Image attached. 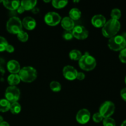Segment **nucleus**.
Returning a JSON list of instances; mask_svg holds the SVG:
<instances>
[{
    "label": "nucleus",
    "mask_w": 126,
    "mask_h": 126,
    "mask_svg": "<svg viewBox=\"0 0 126 126\" xmlns=\"http://www.w3.org/2000/svg\"><path fill=\"white\" fill-rule=\"evenodd\" d=\"M120 28L121 23L119 20L111 18L102 27V34L106 38H111L116 35Z\"/></svg>",
    "instance_id": "obj_1"
},
{
    "label": "nucleus",
    "mask_w": 126,
    "mask_h": 126,
    "mask_svg": "<svg viewBox=\"0 0 126 126\" xmlns=\"http://www.w3.org/2000/svg\"><path fill=\"white\" fill-rule=\"evenodd\" d=\"M18 75L21 81L29 83L33 82L36 79L38 73L34 68L28 66L21 68Z\"/></svg>",
    "instance_id": "obj_2"
},
{
    "label": "nucleus",
    "mask_w": 126,
    "mask_h": 126,
    "mask_svg": "<svg viewBox=\"0 0 126 126\" xmlns=\"http://www.w3.org/2000/svg\"><path fill=\"white\" fill-rule=\"evenodd\" d=\"M97 62L95 59L87 52L82 55L79 60V66L84 71H92L95 68Z\"/></svg>",
    "instance_id": "obj_3"
},
{
    "label": "nucleus",
    "mask_w": 126,
    "mask_h": 126,
    "mask_svg": "<svg viewBox=\"0 0 126 126\" xmlns=\"http://www.w3.org/2000/svg\"><path fill=\"white\" fill-rule=\"evenodd\" d=\"M126 39L123 36L116 35L110 38L108 46L110 49L114 51H121L126 48Z\"/></svg>",
    "instance_id": "obj_4"
},
{
    "label": "nucleus",
    "mask_w": 126,
    "mask_h": 126,
    "mask_svg": "<svg viewBox=\"0 0 126 126\" xmlns=\"http://www.w3.org/2000/svg\"><path fill=\"white\" fill-rule=\"evenodd\" d=\"M22 20L17 17H12L8 20L6 23V29L9 33L17 34L22 30Z\"/></svg>",
    "instance_id": "obj_5"
},
{
    "label": "nucleus",
    "mask_w": 126,
    "mask_h": 126,
    "mask_svg": "<svg viewBox=\"0 0 126 126\" xmlns=\"http://www.w3.org/2000/svg\"><path fill=\"white\" fill-rule=\"evenodd\" d=\"M115 111V105L111 101H106L101 105L98 113L103 118H110L113 114Z\"/></svg>",
    "instance_id": "obj_6"
},
{
    "label": "nucleus",
    "mask_w": 126,
    "mask_h": 126,
    "mask_svg": "<svg viewBox=\"0 0 126 126\" xmlns=\"http://www.w3.org/2000/svg\"><path fill=\"white\" fill-rule=\"evenodd\" d=\"M20 95V91L16 86H9L5 92V98L11 103L17 102Z\"/></svg>",
    "instance_id": "obj_7"
},
{
    "label": "nucleus",
    "mask_w": 126,
    "mask_h": 126,
    "mask_svg": "<svg viewBox=\"0 0 126 126\" xmlns=\"http://www.w3.org/2000/svg\"><path fill=\"white\" fill-rule=\"evenodd\" d=\"M62 17L57 12H49L44 16V22L47 25L54 27L60 23Z\"/></svg>",
    "instance_id": "obj_8"
},
{
    "label": "nucleus",
    "mask_w": 126,
    "mask_h": 126,
    "mask_svg": "<svg viewBox=\"0 0 126 126\" xmlns=\"http://www.w3.org/2000/svg\"><path fill=\"white\" fill-rule=\"evenodd\" d=\"M72 34L74 38L79 40H83L88 37L89 32L84 26L77 25L75 26L72 30Z\"/></svg>",
    "instance_id": "obj_9"
},
{
    "label": "nucleus",
    "mask_w": 126,
    "mask_h": 126,
    "mask_svg": "<svg viewBox=\"0 0 126 126\" xmlns=\"http://www.w3.org/2000/svg\"><path fill=\"white\" fill-rule=\"evenodd\" d=\"M91 119V113L87 109H81L77 113L76 119L78 123L81 124H85L88 123Z\"/></svg>",
    "instance_id": "obj_10"
},
{
    "label": "nucleus",
    "mask_w": 126,
    "mask_h": 126,
    "mask_svg": "<svg viewBox=\"0 0 126 126\" xmlns=\"http://www.w3.org/2000/svg\"><path fill=\"white\" fill-rule=\"evenodd\" d=\"M78 71L75 68L71 65H66L63 69V75L65 79L69 81H73L76 79Z\"/></svg>",
    "instance_id": "obj_11"
},
{
    "label": "nucleus",
    "mask_w": 126,
    "mask_h": 126,
    "mask_svg": "<svg viewBox=\"0 0 126 126\" xmlns=\"http://www.w3.org/2000/svg\"><path fill=\"white\" fill-rule=\"evenodd\" d=\"M107 22L106 18L102 14L95 15L91 19L92 25L97 28H102Z\"/></svg>",
    "instance_id": "obj_12"
},
{
    "label": "nucleus",
    "mask_w": 126,
    "mask_h": 126,
    "mask_svg": "<svg viewBox=\"0 0 126 126\" xmlns=\"http://www.w3.org/2000/svg\"><path fill=\"white\" fill-rule=\"evenodd\" d=\"M61 26L65 31H72L75 28V22L69 17H65L62 18Z\"/></svg>",
    "instance_id": "obj_13"
},
{
    "label": "nucleus",
    "mask_w": 126,
    "mask_h": 126,
    "mask_svg": "<svg viewBox=\"0 0 126 126\" xmlns=\"http://www.w3.org/2000/svg\"><path fill=\"white\" fill-rule=\"evenodd\" d=\"M22 26L28 30H33L36 26L35 19L32 17H25L22 21Z\"/></svg>",
    "instance_id": "obj_14"
},
{
    "label": "nucleus",
    "mask_w": 126,
    "mask_h": 126,
    "mask_svg": "<svg viewBox=\"0 0 126 126\" xmlns=\"http://www.w3.org/2000/svg\"><path fill=\"white\" fill-rule=\"evenodd\" d=\"M7 70L11 74H17L20 70V65L18 62L16 60H11L7 63Z\"/></svg>",
    "instance_id": "obj_15"
},
{
    "label": "nucleus",
    "mask_w": 126,
    "mask_h": 126,
    "mask_svg": "<svg viewBox=\"0 0 126 126\" xmlns=\"http://www.w3.org/2000/svg\"><path fill=\"white\" fill-rule=\"evenodd\" d=\"M4 6L6 9L11 11H15L17 10V8L20 5V1L17 0H14V1H3L2 2Z\"/></svg>",
    "instance_id": "obj_16"
},
{
    "label": "nucleus",
    "mask_w": 126,
    "mask_h": 126,
    "mask_svg": "<svg viewBox=\"0 0 126 126\" xmlns=\"http://www.w3.org/2000/svg\"><path fill=\"white\" fill-rule=\"evenodd\" d=\"M37 4L36 0H24L20 1V6L25 9V11H30L33 9Z\"/></svg>",
    "instance_id": "obj_17"
},
{
    "label": "nucleus",
    "mask_w": 126,
    "mask_h": 126,
    "mask_svg": "<svg viewBox=\"0 0 126 126\" xmlns=\"http://www.w3.org/2000/svg\"><path fill=\"white\" fill-rule=\"evenodd\" d=\"M20 81V78L18 74H11L7 77V82L10 86H16Z\"/></svg>",
    "instance_id": "obj_18"
},
{
    "label": "nucleus",
    "mask_w": 126,
    "mask_h": 126,
    "mask_svg": "<svg viewBox=\"0 0 126 126\" xmlns=\"http://www.w3.org/2000/svg\"><path fill=\"white\" fill-rule=\"evenodd\" d=\"M81 17V12L79 9L74 7L72 8L69 12V17L73 21L78 20Z\"/></svg>",
    "instance_id": "obj_19"
},
{
    "label": "nucleus",
    "mask_w": 126,
    "mask_h": 126,
    "mask_svg": "<svg viewBox=\"0 0 126 126\" xmlns=\"http://www.w3.org/2000/svg\"><path fill=\"white\" fill-rule=\"evenodd\" d=\"M11 104V103L6 98L0 99V112L4 113L10 110Z\"/></svg>",
    "instance_id": "obj_20"
},
{
    "label": "nucleus",
    "mask_w": 126,
    "mask_h": 126,
    "mask_svg": "<svg viewBox=\"0 0 126 126\" xmlns=\"http://www.w3.org/2000/svg\"><path fill=\"white\" fill-rule=\"evenodd\" d=\"M82 55V54L81 51L78 49H73L69 54V57H70V59L72 60H75V61H79Z\"/></svg>",
    "instance_id": "obj_21"
},
{
    "label": "nucleus",
    "mask_w": 126,
    "mask_h": 126,
    "mask_svg": "<svg viewBox=\"0 0 126 126\" xmlns=\"http://www.w3.org/2000/svg\"><path fill=\"white\" fill-rule=\"evenodd\" d=\"M68 2V1L66 0H53L52 1V5L56 9H62L65 7Z\"/></svg>",
    "instance_id": "obj_22"
},
{
    "label": "nucleus",
    "mask_w": 126,
    "mask_h": 126,
    "mask_svg": "<svg viewBox=\"0 0 126 126\" xmlns=\"http://www.w3.org/2000/svg\"><path fill=\"white\" fill-rule=\"evenodd\" d=\"M21 105L18 103V102H14L11 104V107H10V110L11 113L14 114H17L20 113L21 111Z\"/></svg>",
    "instance_id": "obj_23"
},
{
    "label": "nucleus",
    "mask_w": 126,
    "mask_h": 126,
    "mask_svg": "<svg viewBox=\"0 0 126 126\" xmlns=\"http://www.w3.org/2000/svg\"><path fill=\"white\" fill-rule=\"evenodd\" d=\"M50 88L51 91H52L53 92H57L61 91L62 86L59 82L54 81H52L50 83Z\"/></svg>",
    "instance_id": "obj_24"
},
{
    "label": "nucleus",
    "mask_w": 126,
    "mask_h": 126,
    "mask_svg": "<svg viewBox=\"0 0 126 126\" xmlns=\"http://www.w3.org/2000/svg\"><path fill=\"white\" fill-rule=\"evenodd\" d=\"M111 17L112 19L118 20L121 17V10L118 8H114L112 9L111 12Z\"/></svg>",
    "instance_id": "obj_25"
},
{
    "label": "nucleus",
    "mask_w": 126,
    "mask_h": 126,
    "mask_svg": "<svg viewBox=\"0 0 126 126\" xmlns=\"http://www.w3.org/2000/svg\"><path fill=\"white\" fill-rule=\"evenodd\" d=\"M17 36L20 41L23 42V43L27 41L28 39V38H29L28 33H27V32H24L23 30H22L20 32H19V33L17 34Z\"/></svg>",
    "instance_id": "obj_26"
},
{
    "label": "nucleus",
    "mask_w": 126,
    "mask_h": 126,
    "mask_svg": "<svg viewBox=\"0 0 126 126\" xmlns=\"http://www.w3.org/2000/svg\"><path fill=\"white\" fill-rule=\"evenodd\" d=\"M103 126H116V121L111 117L104 118L103 120Z\"/></svg>",
    "instance_id": "obj_27"
},
{
    "label": "nucleus",
    "mask_w": 126,
    "mask_h": 126,
    "mask_svg": "<svg viewBox=\"0 0 126 126\" xmlns=\"http://www.w3.org/2000/svg\"><path fill=\"white\" fill-rule=\"evenodd\" d=\"M8 44L9 43H7V40L4 37L0 36V52H3L6 50V48Z\"/></svg>",
    "instance_id": "obj_28"
},
{
    "label": "nucleus",
    "mask_w": 126,
    "mask_h": 126,
    "mask_svg": "<svg viewBox=\"0 0 126 126\" xmlns=\"http://www.w3.org/2000/svg\"><path fill=\"white\" fill-rule=\"evenodd\" d=\"M103 119L104 118L102 117V116L99 113H95L94 114L93 116H92V119H93L94 121L96 123H99L100 122L103 121Z\"/></svg>",
    "instance_id": "obj_29"
},
{
    "label": "nucleus",
    "mask_w": 126,
    "mask_h": 126,
    "mask_svg": "<svg viewBox=\"0 0 126 126\" xmlns=\"http://www.w3.org/2000/svg\"><path fill=\"white\" fill-rule=\"evenodd\" d=\"M63 38L66 41L71 40L74 38L72 34V31H65L62 35Z\"/></svg>",
    "instance_id": "obj_30"
},
{
    "label": "nucleus",
    "mask_w": 126,
    "mask_h": 126,
    "mask_svg": "<svg viewBox=\"0 0 126 126\" xmlns=\"http://www.w3.org/2000/svg\"><path fill=\"white\" fill-rule=\"evenodd\" d=\"M119 58L121 62L126 63V48H124V49L121 50L119 55Z\"/></svg>",
    "instance_id": "obj_31"
},
{
    "label": "nucleus",
    "mask_w": 126,
    "mask_h": 126,
    "mask_svg": "<svg viewBox=\"0 0 126 126\" xmlns=\"http://www.w3.org/2000/svg\"><path fill=\"white\" fill-rule=\"evenodd\" d=\"M85 74L82 72H78L77 76H76V79L79 81H82V80H84L85 79Z\"/></svg>",
    "instance_id": "obj_32"
},
{
    "label": "nucleus",
    "mask_w": 126,
    "mask_h": 126,
    "mask_svg": "<svg viewBox=\"0 0 126 126\" xmlns=\"http://www.w3.org/2000/svg\"><path fill=\"white\" fill-rule=\"evenodd\" d=\"M15 49H14V47L13 46H12L11 44H7V47L6 48V50L9 53H12L14 51Z\"/></svg>",
    "instance_id": "obj_33"
},
{
    "label": "nucleus",
    "mask_w": 126,
    "mask_h": 126,
    "mask_svg": "<svg viewBox=\"0 0 126 126\" xmlns=\"http://www.w3.org/2000/svg\"><path fill=\"white\" fill-rule=\"evenodd\" d=\"M121 97H122L123 100L126 102V87L123 89L121 91Z\"/></svg>",
    "instance_id": "obj_34"
},
{
    "label": "nucleus",
    "mask_w": 126,
    "mask_h": 126,
    "mask_svg": "<svg viewBox=\"0 0 126 126\" xmlns=\"http://www.w3.org/2000/svg\"><path fill=\"white\" fill-rule=\"evenodd\" d=\"M17 12H18V14H22V13H23V12H24L25 11L24 9H23V7H22V6H21L20 5L19 7H18V8H17Z\"/></svg>",
    "instance_id": "obj_35"
},
{
    "label": "nucleus",
    "mask_w": 126,
    "mask_h": 126,
    "mask_svg": "<svg viewBox=\"0 0 126 126\" xmlns=\"http://www.w3.org/2000/svg\"><path fill=\"white\" fill-rule=\"evenodd\" d=\"M0 126H10V125L9 124V123H7V122L4 121L2 123H1V124H0Z\"/></svg>",
    "instance_id": "obj_36"
},
{
    "label": "nucleus",
    "mask_w": 126,
    "mask_h": 126,
    "mask_svg": "<svg viewBox=\"0 0 126 126\" xmlns=\"http://www.w3.org/2000/svg\"><path fill=\"white\" fill-rule=\"evenodd\" d=\"M4 121V119H3V117L2 116L0 115V124H1V123H2V122Z\"/></svg>",
    "instance_id": "obj_37"
},
{
    "label": "nucleus",
    "mask_w": 126,
    "mask_h": 126,
    "mask_svg": "<svg viewBox=\"0 0 126 126\" xmlns=\"http://www.w3.org/2000/svg\"><path fill=\"white\" fill-rule=\"evenodd\" d=\"M121 126H126V120L124 121H123V123H122Z\"/></svg>",
    "instance_id": "obj_38"
},
{
    "label": "nucleus",
    "mask_w": 126,
    "mask_h": 126,
    "mask_svg": "<svg viewBox=\"0 0 126 126\" xmlns=\"http://www.w3.org/2000/svg\"><path fill=\"white\" fill-rule=\"evenodd\" d=\"M44 2H50V1H44Z\"/></svg>",
    "instance_id": "obj_39"
},
{
    "label": "nucleus",
    "mask_w": 126,
    "mask_h": 126,
    "mask_svg": "<svg viewBox=\"0 0 126 126\" xmlns=\"http://www.w3.org/2000/svg\"><path fill=\"white\" fill-rule=\"evenodd\" d=\"M125 83H126V78H125Z\"/></svg>",
    "instance_id": "obj_40"
},
{
    "label": "nucleus",
    "mask_w": 126,
    "mask_h": 126,
    "mask_svg": "<svg viewBox=\"0 0 126 126\" xmlns=\"http://www.w3.org/2000/svg\"><path fill=\"white\" fill-rule=\"evenodd\" d=\"M3 2V1H0V2Z\"/></svg>",
    "instance_id": "obj_41"
},
{
    "label": "nucleus",
    "mask_w": 126,
    "mask_h": 126,
    "mask_svg": "<svg viewBox=\"0 0 126 126\" xmlns=\"http://www.w3.org/2000/svg\"></svg>",
    "instance_id": "obj_42"
}]
</instances>
